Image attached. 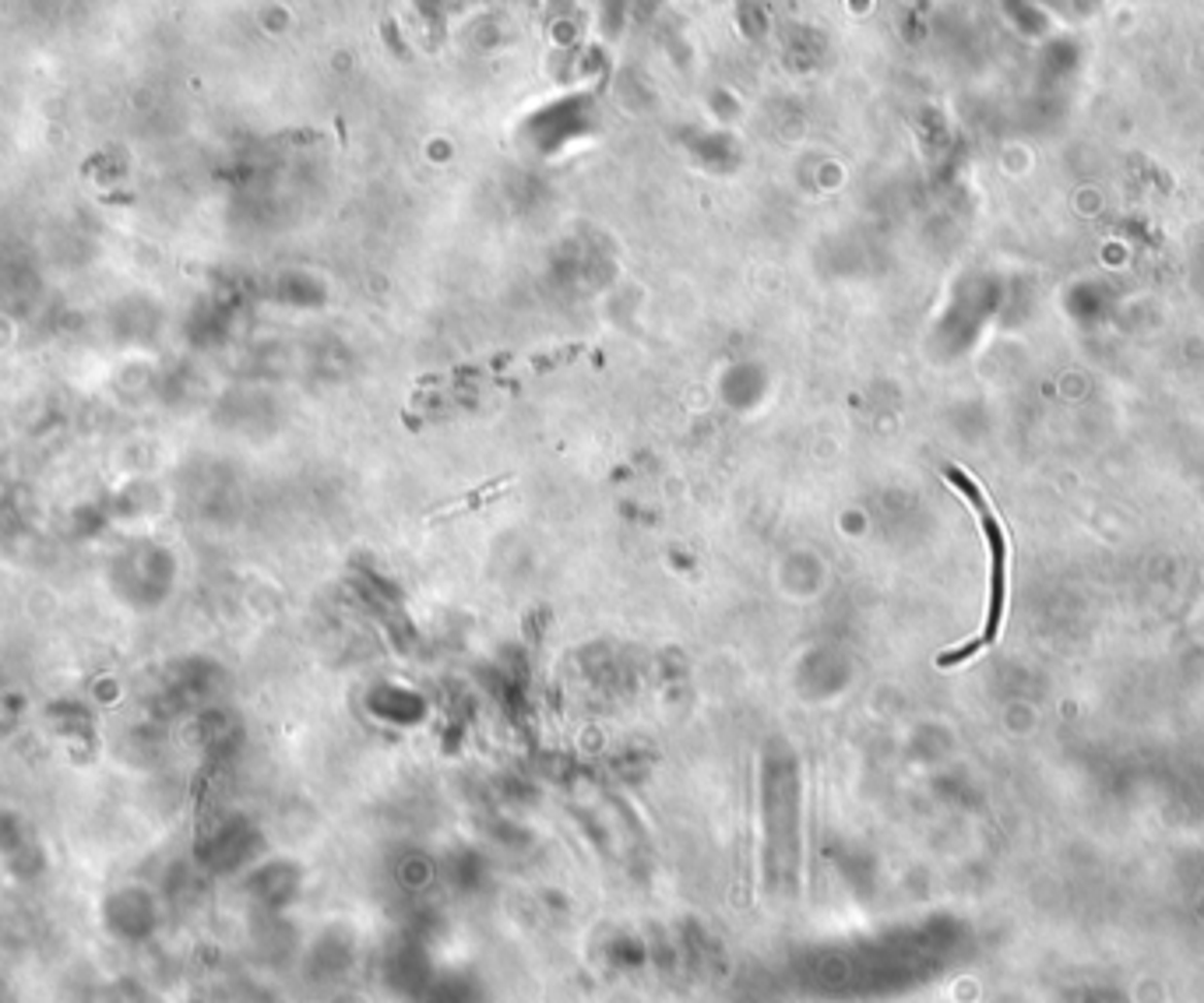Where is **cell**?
Segmentation results:
<instances>
[{"mask_svg":"<svg viewBox=\"0 0 1204 1003\" xmlns=\"http://www.w3.org/2000/svg\"><path fill=\"white\" fill-rule=\"evenodd\" d=\"M947 479L955 482V487L965 490V497L972 500V507H976L979 522H982V532H986L990 539V549H994V599H990V616H986V631H982L979 641L965 644V648L958 651H947V656H940V666H955V662H965L969 656H976L979 648H986V644H994V637L1000 631V616H1004V560H1007V542H1004V532H1000L997 517L990 514V504L982 500V493L976 482L969 479L965 472L958 469H947Z\"/></svg>","mask_w":1204,"mask_h":1003,"instance_id":"obj_1","label":"cell"}]
</instances>
